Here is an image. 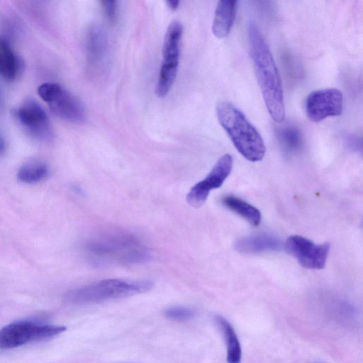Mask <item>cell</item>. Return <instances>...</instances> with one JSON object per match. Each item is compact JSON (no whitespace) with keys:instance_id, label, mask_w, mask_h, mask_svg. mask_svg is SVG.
I'll list each match as a JSON object with an SVG mask.
<instances>
[{"instance_id":"cell-2","label":"cell","mask_w":363,"mask_h":363,"mask_svg":"<svg viewBox=\"0 0 363 363\" xmlns=\"http://www.w3.org/2000/svg\"><path fill=\"white\" fill-rule=\"evenodd\" d=\"M83 252L94 265L135 264L147 262L150 253L136 237L123 231H111L86 240Z\"/></svg>"},{"instance_id":"cell-18","label":"cell","mask_w":363,"mask_h":363,"mask_svg":"<svg viewBox=\"0 0 363 363\" xmlns=\"http://www.w3.org/2000/svg\"><path fill=\"white\" fill-rule=\"evenodd\" d=\"M49 172V167L45 162L33 160L21 166L17 172V178L25 184H36L45 179Z\"/></svg>"},{"instance_id":"cell-3","label":"cell","mask_w":363,"mask_h":363,"mask_svg":"<svg viewBox=\"0 0 363 363\" xmlns=\"http://www.w3.org/2000/svg\"><path fill=\"white\" fill-rule=\"evenodd\" d=\"M218 120L237 150L247 160L258 162L263 159L266 147L257 129L245 116L228 101L216 106Z\"/></svg>"},{"instance_id":"cell-20","label":"cell","mask_w":363,"mask_h":363,"mask_svg":"<svg viewBox=\"0 0 363 363\" xmlns=\"http://www.w3.org/2000/svg\"><path fill=\"white\" fill-rule=\"evenodd\" d=\"M164 313L168 319L177 322L189 320L195 315V311L193 308L184 306L169 307L164 311Z\"/></svg>"},{"instance_id":"cell-21","label":"cell","mask_w":363,"mask_h":363,"mask_svg":"<svg viewBox=\"0 0 363 363\" xmlns=\"http://www.w3.org/2000/svg\"><path fill=\"white\" fill-rule=\"evenodd\" d=\"M102 8L107 20L114 23L117 19L118 6L116 1H102Z\"/></svg>"},{"instance_id":"cell-17","label":"cell","mask_w":363,"mask_h":363,"mask_svg":"<svg viewBox=\"0 0 363 363\" xmlns=\"http://www.w3.org/2000/svg\"><path fill=\"white\" fill-rule=\"evenodd\" d=\"M20 63L10 44L0 37V74L8 81L15 79L18 74Z\"/></svg>"},{"instance_id":"cell-1","label":"cell","mask_w":363,"mask_h":363,"mask_svg":"<svg viewBox=\"0 0 363 363\" xmlns=\"http://www.w3.org/2000/svg\"><path fill=\"white\" fill-rule=\"evenodd\" d=\"M248 40L255 75L265 106L273 121L281 123L285 117L281 78L265 39L252 23L248 28Z\"/></svg>"},{"instance_id":"cell-15","label":"cell","mask_w":363,"mask_h":363,"mask_svg":"<svg viewBox=\"0 0 363 363\" xmlns=\"http://www.w3.org/2000/svg\"><path fill=\"white\" fill-rule=\"evenodd\" d=\"M215 320L226 345V360L228 363H240L242 359L241 345L238 335L231 324L224 317L216 315Z\"/></svg>"},{"instance_id":"cell-11","label":"cell","mask_w":363,"mask_h":363,"mask_svg":"<svg viewBox=\"0 0 363 363\" xmlns=\"http://www.w3.org/2000/svg\"><path fill=\"white\" fill-rule=\"evenodd\" d=\"M14 113L21 125L32 136L38 139H47L50 136L49 118L38 102L28 99Z\"/></svg>"},{"instance_id":"cell-13","label":"cell","mask_w":363,"mask_h":363,"mask_svg":"<svg viewBox=\"0 0 363 363\" xmlns=\"http://www.w3.org/2000/svg\"><path fill=\"white\" fill-rule=\"evenodd\" d=\"M281 243L277 238L267 234L250 235L238 240L235 248L239 252L255 254L280 249Z\"/></svg>"},{"instance_id":"cell-8","label":"cell","mask_w":363,"mask_h":363,"mask_svg":"<svg viewBox=\"0 0 363 363\" xmlns=\"http://www.w3.org/2000/svg\"><path fill=\"white\" fill-rule=\"evenodd\" d=\"M285 247L301 266L310 269L324 268L330 250L328 242L318 245L297 235L289 237Z\"/></svg>"},{"instance_id":"cell-5","label":"cell","mask_w":363,"mask_h":363,"mask_svg":"<svg viewBox=\"0 0 363 363\" xmlns=\"http://www.w3.org/2000/svg\"><path fill=\"white\" fill-rule=\"evenodd\" d=\"M183 33L179 21L172 22L165 33L162 47V62L155 88L158 97H164L171 89L178 70L180 43Z\"/></svg>"},{"instance_id":"cell-12","label":"cell","mask_w":363,"mask_h":363,"mask_svg":"<svg viewBox=\"0 0 363 363\" xmlns=\"http://www.w3.org/2000/svg\"><path fill=\"white\" fill-rule=\"evenodd\" d=\"M236 10V1L222 0L218 3L212 23V32L216 38L228 35L235 19Z\"/></svg>"},{"instance_id":"cell-7","label":"cell","mask_w":363,"mask_h":363,"mask_svg":"<svg viewBox=\"0 0 363 363\" xmlns=\"http://www.w3.org/2000/svg\"><path fill=\"white\" fill-rule=\"evenodd\" d=\"M65 330L66 327L62 325L17 321L0 329V349H12L30 342L49 339Z\"/></svg>"},{"instance_id":"cell-4","label":"cell","mask_w":363,"mask_h":363,"mask_svg":"<svg viewBox=\"0 0 363 363\" xmlns=\"http://www.w3.org/2000/svg\"><path fill=\"white\" fill-rule=\"evenodd\" d=\"M152 286L150 281L101 280L69 291L65 298L74 304L96 303L145 292Z\"/></svg>"},{"instance_id":"cell-16","label":"cell","mask_w":363,"mask_h":363,"mask_svg":"<svg viewBox=\"0 0 363 363\" xmlns=\"http://www.w3.org/2000/svg\"><path fill=\"white\" fill-rule=\"evenodd\" d=\"M221 202L223 205L239 215L253 226L259 225L262 219L260 211L254 206L233 196H224Z\"/></svg>"},{"instance_id":"cell-22","label":"cell","mask_w":363,"mask_h":363,"mask_svg":"<svg viewBox=\"0 0 363 363\" xmlns=\"http://www.w3.org/2000/svg\"><path fill=\"white\" fill-rule=\"evenodd\" d=\"M166 4L171 10L174 11L178 9L180 1L177 0L167 1Z\"/></svg>"},{"instance_id":"cell-9","label":"cell","mask_w":363,"mask_h":363,"mask_svg":"<svg viewBox=\"0 0 363 363\" xmlns=\"http://www.w3.org/2000/svg\"><path fill=\"white\" fill-rule=\"evenodd\" d=\"M305 107L308 118L318 123L328 117L341 115L343 96L339 89L335 88L316 90L308 96Z\"/></svg>"},{"instance_id":"cell-19","label":"cell","mask_w":363,"mask_h":363,"mask_svg":"<svg viewBox=\"0 0 363 363\" xmlns=\"http://www.w3.org/2000/svg\"><path fill=\"white\" fill-rule=\"evenodd\" d=\"M278 140L283 150L288 153L298 150L303 138L301 130L294 125H286L278 130Z\"/></svg>"},{"instance_id":"cell-23","label":"cell","mask_w":363,"mask_h":363,"mask_svg":"<svg viewBox=\"0 0 363 363\" xmlns=\"http://www.w3.org/2000/svg\"><path fill=\"white\" fill-rule=\"evenodd\" d=\"M6 149L5 140L0 134V157L4 153Z\"/></svg>"},{"instance_id":"cell-6","label":"cell","mask_w":363,"mask_h":363,"mask_svg":"<svg viewBox=\"0 0 363 363\" xmlns=\"http://www.w3.org/2000/svg\"><path fill=\"white\" fill-rule=\"evenodd\" d=\"M38 95L59 118L72 123H82L86 113L82 102L61 85L45 82L38 88Z\"/></svg>"},{"instance_id":"cell-14","label":"cell","mask_w":363,"mask_h":363,"mask_svg":"<svg viewBox=\"0 0 363 363\" xmlns=\"http://www.w3.org/2000/svg\"><path fill=\"white\" fill-rule=\"evenodd\" d=\"M108 50V38L104 30L94 25L89 30L86 38L88 62L91 66L102 63Z\"/></svg>"},{"instance_id":"cell-10","label":"cell","mask_w":363,"mask_h":363,"mask_svg":"<svg viewBox=\"0 0 363 363\" xmlns=\"http://www.w3.org/2000/svg\"><path fill=\"white\" fill-rule=\"evenodd\" d=\"M232 168V156L230 154L223 155L216 162L208 174L190 189L186 196L187 202L195 208L203 205L210 191L221 186L230 174Z\"/></svg>"}]
</instances>
